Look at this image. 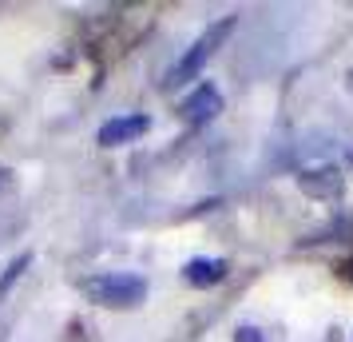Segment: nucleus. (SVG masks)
I'll use <instances>...</instances> for the list:
<instances>
[{"label":"nucleus","instance_id":"obj_1","mask_svg":"<svg viewBox=\"0 0 353 342\" xmlns=\"http://www.w3.org/2000/svg\"><path fill=\"white\" fill-rule=\"evenodd\" d=\"M234 24H239L234 17L214 20L207 32L199 36V40H194V44H191L187 52H183V60H179V64L171 68V72H167V80H163V84H167V88H183V84H191L194 76L203 72V64H207L210 56L219 52V44H226V36L234 32Z\"/></svg>","mask_w":353,"mask_h":342},{"label":"nucleus","instance_id":"obj_2","mask_svg":"<svg viewBox=\"0 0 353 342\" xmlns=\"http://www.w3.org/2000/svg\"><path fill=\"white\" fill-rule=\"evenodd\" d=\"M83 294L99 303V307H112V310H128L139 307L147 298V278L139 275H99L83 283Z\"/></svg>","mask_w":353,"mask_h":342},{"label":"nucleus","instance_id":"obj_3","mask_svg":"<svg viewBox=\"0 0 353 342\" xmlns=\"http://www.w3.org/2000/svg\"><path fill=\"white\" fill-rule=\"evenodd\" d=\"M219 112H223V92H219L214 84H199L191 96L179 104V120H183V124H194V128H199V124H210Z\"/></svg>","mask_w":353,"mask_h":342},{"label":"nucleus","instance_id":"obj_4","mask_svg":"<svg viewBox=\"0 0 353 342\" xmlns=\"http://www.w3.org/2000/svg\"><path fill=\"white\" fill-rule=\"evenodd\" d=\"M147 128H151V120H147V115H115V120H108V124L96 131V144L99 147L131 144V140H139Z\"/></svg>","mask_w":353,"mask_h":342},{"label":"nucleus","instance_id":"obj_5","mask_svg":"<svg viewBox=\"0 0 353 342\" xmlns=\"http://www.w3.org/2000/svg\"><path fill=\"white\" fill-rule=\"evenodd\" d=\"M298 187H302L310 199H337L341 187H345V175L337 167H310L298 175Z\"/></svg>","mask_w":353,"mask_h":342},{"label":"nucleus","instance_id":"obj_6","mask_svg":"<svg viewBox=\"0 0 353 342\" xmlns=\"http://www.w3.org/2000/svg\"><path fill=\"white\" fill-rule=\"evenodd\" d=\"M183 278L191 287H199V291H207V287H214V283L226 278V259H191L183 267Z\"/></svg>","mask_w":353,"mask_h":342},{"label":"nucleus","instance_id":"obj_7","mask_svg":"<svg viewBox=\"0 0 353 342\" xmlns=\"http://www.w3.org/2000/svg\"><path fill=\"white\" fill-rule=\"evenodd\" d=\"M28 263H32V255L24 251V255H17V259H12L8 267H4V275H0V298H4V294H8L12 287H17V278L24 275V267H28Z\"/></svg>","mask_w":353,"mask_h":342},{"label":"nucleus","instance_id":"obj_8","mask_svg":"<svg viewBox=\"0 0 353 342\" xmlns=\"http://www.w3.org/2000/svg\"><path fill=\"white\" fill-rule=\"evenodd\" d=\"M234 342H266V339H262L258 326H239V330H234Z\"/></svg>","mask_w":353,"mask_h":342},{"label":"nucleus","instance_id":"obj_9","mask_svg":"<svg viewBox=\"0 0 353 342\" xmlns=\"http://www.w3.org/2000/svg\"><path fill=\"white\" fill-rule=\"evenodd\" d=\"M8 187H12V171L4 167V171H0V191H8Z\"/></svg>","mask_w":353,"mask_h":342},{"label":"nucleus","instance_id":"obj_10","mask_svg":"<svg viewBox=\"0 0 353 342\" xmlns=\"http://www.w3.org/2000/svg\"><path fill=\"white\" fill-rule=\"evenodd\" d=\"M341 271H345V278H353V259L345 263V267H341Z\"/></svg>","mask_w":353,"mask_h":342}]
</instances>
